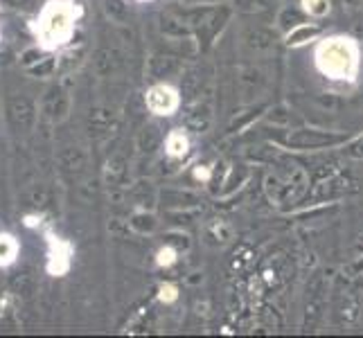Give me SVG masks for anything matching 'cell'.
<instances>
[{
    "label": "cell",
    "mask_w": 363,
    "mask_h": 338,
    "mask_svg": "<svg viewBox=\"0 0 363 338\" xmlns=\"http://www.w3.org/2000/svg\"><path fill=\"white\" fill-rule=\"evenodd\" d=\"M363 50L352 34H328L314 47V66L328 81L354 84L361 74Z\"/></svg>",
    "instance_id": "1"
},
{
    "label": "cell",
    "mask_w": 363,
    "mask_h": 338,
    "mask_svg": "<svg viewBox=\"0 0 363 338\" xmlns=\"http://www.w3.org/2000/svg\"><path fill=\"white\" fill-rule=\"evenodd\" d=\"M82 14V7L72 3V0H50L48 5H43L39 14V25H36L41 45L45 50L66 45L72 39Z\"/></svg>",
    "instance_id": "2"
},
{
    "label": "cell",
    "mask_w": 363,
    "mask_h": 338,
    "mask_svg": "<svg viewBox=\"0 0 363 338\" xmlns=\"http://www.w3.org/2000/svg\"><path fill=\"white\" fill-rule=\"evenodd\" d=\"M145 106L156 118H172L181 108V93L177 86L158 81L149 86L145 93Z\"/></svg>",
    "instance_id": "3"
},
{
    "label": "cell",
    "mask_w": 363,
    "mask_h": 338,
    "mask_svg": "<svg viewBox=\"0 0 363 338\" xmlns=\"http://www.w3.org/2000/svg\"><path fill=\"white\" fill-rule=\"evenodd\" d=\"M39 116V104L30 95H11L5 102V118L16 133H30Z\"/></svg>",
    "instance_id": "4"
},
{
    "label": "cell",
    "mask_w": 363,
    "mask_h": 338,
    "mask_svg": "<svg viewBox=\"0 0 363 338\" xmlns=\"http://www.w3.org/2000/svg\"><path fill=\"white\" fill-rule=\"evenodd\" d=\"M68 106H70V99L68 93L61 89V86H50L45 91L43 99H41V113L50 120V122H61L66 120L68 116Z\"/></svg>",
    "instance_id": "5"
},
{
    "label": "cell",
    "mask_w": 363,
    "mask_h": 338,
    "mask_svg": "<svg viewBox=\"0 0 363 338\" xmlns=\"http://www.w3.org/2000/svg\"><path fill=\"white\" fill-rule=\"evenodd\" d=\"M320 36V28L314 23H298L296 28H291V32L284 36V43L289 47H303L311 41H318Z\"/></svg>",
    "instance_id": "6"
},
{
    "label": "cell",
    "mask_w": 363,
    "mask_h": 338,
    "mask_svg": "<svg viewBox=\"0 0 363 338\" xmlns=\"http://www.w3.org/2000/svg\"><path fill=\"white\" fill-rule=\"evenodd\" d=\"M70 255H72V246L66 242H57L52 246V253H50L48 271L52 275H64L70 269Z\"/></svg>",
    "instance_id": "7"
},
{
    "label": "cell",
    "mask_w": 363,
    "mask_h": 338,
    "mask_svg": "<svg viewBox=\"0 0 363 338\" xmlns=\"http://www.w3.org/2000/svg\"><path fill=\"white\" fill-rule=\"evenodd\" d=\"M190 152V137L183 129H172L165 137V154L169 158H185Z\"/></svg>",
    "instance_id": "8"
},
{
    "label": "cell",
    "mask_w": 363,
    "mask_h": 338,
    "mask_svg": "<svg viewBox=\"0 0 363 338\" xmlns=\"http://www.w3.org/2000/svg\"><path fill=\"white\" fill-rule=\"evenodd\" d=\"M300 7L309 16V18H328L332 11L330 0H300Z\"/></svg>",
    "instance_id": "9"
},
{
    "label": "cell",
    "mask_w": 363,
    "mask_h": 338,
    "mask_svg": "<svg viewBox=\"0 0 363 338\" xmlns=\"http://www.w3.org/2000/svg\"><path fill=\"white\" fill-rule=\"evenodd\" d=\"M18 255V242L11 235H0V266H9Z\"/></svg>",
    "instance_id": "10"
},
{
    "label": "cell",
    "mask_w": 363,
    "mask_h": 338,
    "mask_svg": "<svg viewBox=\"0 0 363 338\" xmlns=\"http://www.w3.org/2000/svg\"><path fill=\"white\" fill-rule=\"evenodd\" d=\"M55 70H57V59L55 57H43L36 66L28 68V74H30V77H36V79H45V77H52Z\"/></svg>",
    "instance_id": "11"
},
{
    "label": "cell",
    "mask_w": 363,
    "mask_h": 338,
    "mask_svg": "<svg viewBox=\"0 0 363 338\" xmlns=\"http://www.w3.org/2000/svg\"><path fill=\"white\" fill-rule=\"evenodd\" d=\"M43 45L39 47V45H34V47H28V50H23V52H21V66L25 68V70H28V68H32V66H36V64H39V61L43 59Z\"/></svg>",
    "instance_id": "12"
},
{
    "label": "cell",
    "mask_w": 363,
    "mask_h": 338,
    "mask_svg": "<svg viewBox=\"0 0 363 338\" xmlns=\"http://www.w3.org/2000/svg\"><path fill=\"white\" fill-rule=\"evenodd\" d=\"M177 261H179V253H177V248H172V246H162L156 253V264L160 269H169L177 264Z\"/></svg>",
    "instance_id": "13"
},
{
    "label": "cell",
    "mask_w": 363,
    "mask_h": 338,
    "mask_svg": "<svg viewBox=\"0 0 363 338\" xmlns=\"http://www.w3.org/2000/svg\"><path fill=\"white\" fill-rule=\"evenodd\" d=\"M131 225H133V230H138V232H152L156 228V219L152 215H145V212H140V215H133Z\"/></svg>",
    "instance_id": "14"
},
{
    "label": "cell",
    "mask_w": 363,
    "mask_h": 338,
    "mask_svg": "<svg viewBox=\"0 0 363 338\" xmlns=\"http://www.w3.org/2000/svg\"><path fill=\"white\" fill-rule=\"evenodd\" d=\"M158 300L165 305H174L179 300V286L172 284V282H165L158 286Z\"/></svg>",
    "instance_id": "15"
},
{
    "label": "cell",
    "mask_w": 363,
    "mask_h": 338,
    "mask_svg": "<svg viewBox=\"0 0 363 338\" xmlns=\"http://www.w3.org/2000/svg\"><path fill=\"white\" fill-rule=\"evenodd\" d=\"M5 5L14 7V9H23V11H30V9H36L39 5V0H3Z\"/></svg>",
    "instance_id": "16"
},
{
    "label": "cell",
    "mask_w": 363,
    "mask_h": 338,
    "mask_svg": "<svg viewBox=\"0 0 363 338\" xmlns=\"http://www.w3.org/2000/svg\"><path fill=\"white\" fill-rule=\"evenodd\" d=\"M210 176H212V169L208 167V165H199L196 169H194V179L196 181H210Z\"/></svg>",
    "instance_id": "17"
},
{
    "label": "cell",
    "mask_w": 363,
    "mask_h": 338,
    "mask_svg": "<svg viewBox=\"0 0 363 338\" xmlns=\"http://www.w3.org/2000/svg\"><path fill=\"white\" fill-rule=\"evenodd\" d=\"M135 3H152V0H135Z\"/></svg>",
    "instance_id": "18"
}]
</instances>
